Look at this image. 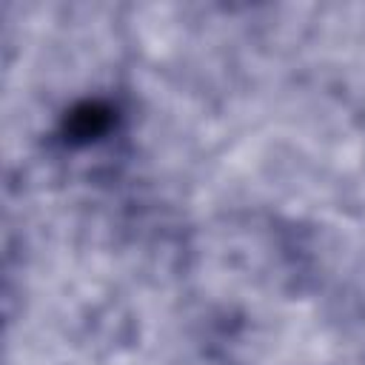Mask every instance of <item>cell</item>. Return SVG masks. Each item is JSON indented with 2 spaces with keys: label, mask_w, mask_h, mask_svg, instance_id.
Returning a JSON list of instances; mask_svg holds the SVG:
<instances>
[{
  "label": "cell",
  "mask_w": 365,
  "mask_h": 365,
  "mask_svg": "<svg viewBox=\"0 0 365 365\" xmlns=\"http://www.w3.org/2000/svg\"><path fill=\"white\" fill-rule=\"evenodd\" d=\"M111 123V111L100 103H86L80 108H74L66 120V137L71 143H88L94 137H100Z\"/></svg>",
  "instance_id": "cell-1"
}]
</instances>
